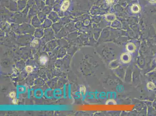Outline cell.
Wrapping results in <instances>:
<instances>
[{
    "instance_id": "1",
    "label": "cell",
    "mask_w": 156,
    "mask_h": 116,
    "mask_svg": "<svg viewBox=\"0 0 156 116\" xmlns=\"http://www.w3.org/2000/svg\"><path fill=\"white\" fill-rule=\"evenodd\" d=\"M69 1L68 0H65L63 2L61 7V10L63 11H66L69 6Z\"/></svg>"
},
{
    "instance_id": "2",
    "label": "cell",
    "mask_w": 156,
    "mask_h": 116,
    "mask_svg": "<svg viewBox=\"0 0 156 116\" xmlns=\"http://www.w3.org/2000/svg\"><path fill=\"white\" fill-rule=\"evenodd\" d=\"M47 61V59L45 57H42L40 59V62L42 64H45Z\"/></svg>"
},
{
    "instance_id": "3",
    "label": "cell",
    "mask_w": 156,
    "mask_h": 116,
    "mask_svg": "<svg viewBox=\"0 0 156 116\" xmlns=\"http://www.w3.org/2000/svg\"><path fill=\"white\" fill-rule=\"evenodd\" d=\"M26 69L28 72H31L32 71L33 69L32 67H31V66H27V67H26Z\"/></svg>"
},
{
    "instance_id": "4",
    "label": "cell",
    "mask_w": 156,
    "mask_h": 116,
    "mask_svg": "<svg viewBox=\"0 0 156 116\" xmlns=\"http://www.w3.org/2000/svg\"><path fill=\"white\" fill-rule=\"evenodd\" d=\"M9 96H10L11 98H14L16 96L15 93L13 92H11L10 94H9Z\"/></svg>"
},
{
    "instance_id": "5",
    "label": "cell",
    "mask_w": 156,
    "mask_h": 116,
    "mask_svg": "<svg viewBox=\"0 0 156 116\" xmlns=\"http://www.w3.org/2000/svg\"><path fill=\"white\" fill-rule=\"evenodd\" d=\"M13 103H16V101L15 99H14V100H13Z\"/></svg>"
}]
</instances>
